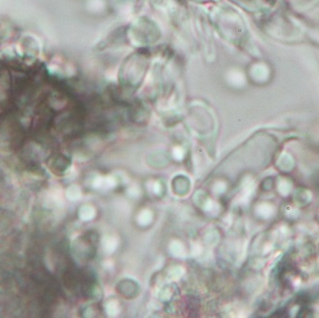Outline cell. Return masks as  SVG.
Wrapping results in <instances>:
<instances>
[{"label":"cell","instance_id":"cell-1","mask_svg":"<svg viewBox=\"0 0 319 318\" xmlns=\"http://www.w3.org/2000/svg\"><path fill=\"white\" fill-rule=\"evenodd\" d=\"M236 2L242 5L246 9H262V8L273 5L275 0H235Z\"/></svg>","mask_w":319,"mask_h":318}]
</instances>
